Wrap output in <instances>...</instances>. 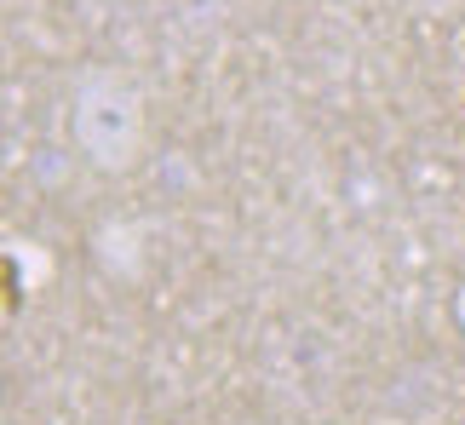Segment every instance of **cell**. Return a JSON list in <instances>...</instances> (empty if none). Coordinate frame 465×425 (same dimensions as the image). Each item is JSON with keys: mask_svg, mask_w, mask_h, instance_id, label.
<instances>
[{"mask_svg": "<svg viewBox=\"0 0 465 425\" xmlns=\"http://www.w3.org/2000/svg\"><path fill=\"white\" fill-rule=\"evenodd\" d=\"M69 144L98 173H133L150 144L144 93L110 64H86L69 93Z\"/></svg>", "mask_w": 465, "mask_h": 425, "instance_id": "cell-1", "label": "cell"}]
</instances>
